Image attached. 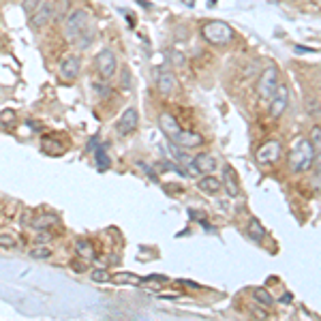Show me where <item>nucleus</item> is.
Segmentation results:
<instances>
[{"label":"nucleus","instance_id":"obj_1","mask_svg":"<svg viewBox=\"0 0 321 321\" xmlns=\"http://www.w3.org/2000/svg\"><path fill=\"white\" fill-rule=\"evenodd\" d=\"M315 146L310 143V139H298L291 148V154H289V169L296 173L308 171L315 163Z\"/></svg>","mask_w":321,"mask_h":321},{"label":"nucleus","instance_id":"obj_2","mask_svg":"<svg viewBox=\"0 0 321 321\" xmlns=\"http://www.w3.org/2000/svg\"><path fill=\"white\" fill-rule=\"evenodd\" d=\"M201 35L203 39L208 41L210 45H216V47H223V45H229L234 41V30L229 24L221 22V19H210L201 26Z\"/></svg>","mask_w":321,"mask_h":321},{"label":"nucleus","instance_id":"obj_3","mask_svg":"<svg viewBox=\"0 0 321 321\" xmlns=\"http://www.w3.org/2000/svg\"><path fill=\"white\" fill-rule=\"evenodd\" d=\"M90 24V13H88V9L84 7H77L73 9L67 17H65V22H62V37H65L67 41H75L79 37V33L84 30L86 26Z\"/></svg>","mask_w":321,"mask_h":321},{"label":"nucleus","instance_id":"obj_4","mask_svg":"<svg viewBox=\"0 0 321 321\" xmlns=\"http://www.w3.org/2000/svg\"><path fill=\"white\" fill-rule=\"evenodd\" d=\"M95 67L99 71V75L103 79H111L113 75H116V71H118V56H116V51H113L111 47H103L97 58H95Z\"/></svg>","mask_w":321,"mask_h":321},{"label":"nucleus","instance_id":"obj_5","mask_svg":"<svg viewBox=\"0 0 321 321\" xmlns=\"http://www.w3.org/2000/svg\"><path fill=\"white\" fill-rule=\"evenodd\" d=\"M51 22H54V3H51V0H43V3L35 9V13L30 15V28L43 30Z\"/></svg>","mask_w":321,"mask_h":321},{"label":"nucleus","instance_id":"obj_6","mask_svg":"<svg viewBox=\"0 0 321 321\" xmlns=\"http://www.w3.org/2000/svg\"><path fill=\"white\" fill-rule=\"evenodd\" d=\"M58 73L62 79H67V81H73L79 77L81 73V58L77 54H69L60 60V65H58Z\"/></svg>","mask_w":321,"mask_h":321},{"label":"nucleus","instance_id":"obj_7","mask_svg":"<svg viewBox=\"0 0 321 321\" xmlns=\"http://www.w3.org/2000/svg\"><path fill=\"white\" fill-rule=\"evenodd\" d=\"M137 124H139V113H137V109H135V107L124 109V113L120 116V120L116 122V133H118V137L131 135L133 131H137Z\"/></svg>","mask_w":321,"mask_h":321},{"label":"nucleus","instance_id":"obj_8","mask_svg":"<svg viewBox=\"0 0 321 321\" xmlns=\"http://www.w3.org/2000/svg\"><path fill=\"white\" fill-rule=\"evenodd\" d=\"M276 86H278V71H276V67L264 69V73L259 75V95H261V99H272Z\"/></svg>","mask_w":321,"mask_h":321},{"label":"nucleus","instance_id":"obj_9","mask_svg":"<svg viewBox=\"0 0 321 321\" xmlns=\"http://www.w3.org/2000/svg\"><path fill=\"white\" fill-rule=\"evenodd\" d=\"M289 105V88L285 84H278L274 95H272V103H270V116L272 118H278L283 116L285 109Z\"/></svg>","mask_w":321,"mask_h":321},{"label":"nucleus","instance_id":"obj_10","mask_svg":"<svg viewBox=\"0 0 321 321\" xmlns=\"http://www.w3.org/2000/svg\"><path fill=\"white\" fill-rule=\"evenodd\" d=\"M216 167H219V163H216V159L212 157V154L208 152H201L197 154L193 161H191V173L193 176H197V173H214Z\"/></svg>","mask_w":321,"mask_h":321},{"label":"nucleus","instance_id":"obj_11","mask_svg":"<svg viewBox=\"0 0 321 321\" xmlns=\"http://www.w3.org/2000/svg\"><path fill=\"white\" fill-rule=\"evenodd\" d=\"M278 157H281V143L270 139V141H266L264 146L257 150V163L259 165H272L278 161Z\"/></svg>","mask_w":321,"mask_h":321},{"label":"nucleus","instance_id":"obj_12","mask_svg":"<svg viewBox=\"0 0 321 321\" xmlns=\"http://www.w3.org/2000/svg\"><path fill=\"white\" fill-rule=\"evenodd\" d=\"M176 88H178V81H176V75L169 69H161L157 73V90L163 97H171Z\"/></svg>","mask_w":321,"mask_h":321},{"label":"nucleus","instance_id":"obj_13","mask_svg":"<svg viewBox=\"0 0 321 321\" xmlns=\"http://www.w3.org/2000/svg\"><path fill=\"white\" fill-rule=\"evenodd\" d=\"M159 127H161V131H163L169 139L178 137V135H180V131H182L178 118H176L173 113H169V111H163L161 116H159Z\"/></svg>","mask_w":321,"mask_h":321},{"label":"nucleus","instance_id":"obj_14","mask_svg":"<svg viewBox=\"0 0 321 321\" xmlns=\"http://www.w3.org/2000/svg\"><path fill=\"white\" fill-rule=\"evenodd\" d=\"M223 189L229 193V197H238L240 195V180H238V173L234 171L231 165H223Z\"/></svg>","mask_w":321,"mask_h":321},{"label":"nucleus","instance_id":"obj_15","mask_svg":"<svg viewBox=\"0 0 321 321\" xmlns=\"http://www.w3.org/2000/svg\"><path fill=\"white\" fill-rule=\"evenodd\" d=\"M178 148H197L203 143V137L199 135V133H195V131H180V135L178 137H173L171 139Z\"/></svg>","mask_w":321,"mask_h":321},{"label":"nucleus","instance_id":"obj_16","mask_svg":"<svg viewBox=\"0 0 321 321\" xmlns=\"http://www.w3.org/2000/svg\"><path fill=\"white\" fill-rule=\"evenodd\" d=\"M199 189L203 193H208V195H214V193H219L223 189V182L219 178H214L212 173H203V178L199 180Z\"/></svg>","mask_w":321,"mask_h":321},{"label":"nucleus","instance_id":"obj_17","mask_svg":"<svg viewBox=\"0 0 321 321\" xmlns=\"http://www.w3.org/2000/svg\"><path fill=\"white\" fill-rule=\"evenodd\" d=\"M75 253L77 257H81V259H86V261H92L95 259V246H92L90 240H86V238H79V240L75 242Z\"/></svg>","mask_w":321,"mask_h":321},{"label":"nucleus","instance_id":"obj_18","mask_svg":"<svg viewBox=\"0 0 321 321\" xmlns=\"http://www.w3.org/2000/svg\"><path fill=\"white\" fill-rule=\"evenodd\" d=\"M60 221L56 214H41L37 216V219H33V223H30V227L33 229H51V227H56Z\"/></svg>","mask_w":321,"mask_h":321},{"label":"nucleus","instance_id":"obj_19","mask_svg":"<svg viewBox=\"0 0 321 321\" xmlns=\"http://www.w3.org/2000/svg\"><path fill=\"white\" fill-rule=\"evenodd\" d=\"M95 37H97V33H95V28H92L90 24L84 28V30H81V33H79V37L75 39V43H77V49H81V51H84V49H88L90 45H92V41H95Z\"/></svg>","mask_w":321,"mask_h":321},{"label":"nucleus","instance_id":"obj_20","mask_svg":"<svg viewBox=\"0 0 321 321\" xmlns=\"http://www.w3.org/2000/svg\"><path fill=\"white\" fill-rule=\"evenodd\" d=\"M111 281L118 283V285H141L143 278L137 274H131V272H118V274L111 276Z\"/></svg>","mask_w":321,"mask_h":321},{"label":"nucleus","instance_id":"obj_21","mask_svg":"<svg viewBox=\"0 0 321 321\" xmlns=\"http://www.w3.org/2000/svg\"><path fill=\"white\" fill-rule=\"evenodd\" d=\"M28 255L33 257V259H49V257L54 255V248H51V244H35L28 251Z\"/></svg>","mask_w":321,"mask_h":321},{"label":"nucleus","instance_id":"obj_22","mask_svg":"<svg viewBox=\"0 0 321 321\" xmlns=\"http://www.w3.org/2000/svg\"><path fill=\"white\" fill-rule=\"evenodd\" d=\"M73 11L71 9V0H58L54 3V22H65V17Z\"/></svg>","mask_w":321,"mask_h":321},{"label":"nucleus","instance_id":"obj_23","mask_svg":"<svg viewBox=\"0 0 321 321\" xmlns=\"http://www.w3.org/2000/svg\"><path fill=\"white\" fill-rule=\"evenodd\" d=\"M248 238H251V240H255V242H261L264 238H266V229H264V225L257 221V219H251L248 221Z\"/></svg>","mask_w":321,"mask_h":321},{"label":"nucleus","instance_id":"obj_24","mask_svg":"<svg viewBox=\"0 0 321 321\" xmlns=\"http://www.w3.org/2000/svg\"><path fill=\"white\" fill-rule=\"evenodd\" d=\"M253 296H255V300H257V304H261V306H266V308H270V306L274 304V298L270 296V291H268V289H255Z\"/></svg>","mask_w":321,"mask_h":321},{"label":"nucleus","instance_id":"obj_25","mask_svg":"<svg viewBox=\"0 0 321 321\" xmlns=\"http://www.w3.org/2000/svg\"><path fill=\"white\" fill-rule=\"evenodd\" d=\"M95 159H97V165H99V169H109V167H111V161H109L107 152H105V148H103V146L95 150Z\"/></svg>","mask_w":321,"mask_h":321},{"label":"nucleus","instance_id":"obj_26","mask_svg":"<svg viewBox=\"0 0 321 321\" xmlns=\"http://www.w3.org/2000/svg\"><path fill=\"white\" fill-rule=\"evenodd\" d=\"M90 278L95 283H109L111 281V274L105 270V268H95V270L90 272Z\"/></svg>","mask_w":321,"mask_h":321},{"label":"nucleus","instance_id":"obj_27","mask_svg":"<svg viewBox=\"0 0 321 321\" xmlns=\"http://www.w3.org/2000/svg\"><path fill=\"white\" fill-rule=\"evenodd\" d=\"M51 240H54V234H51V229H37L35 244H51Z\"/></svg>","mask_w":321,"mask_h":321},{"label":"nucleus","instance_id":"obj_28","mask_svg":"<svg viewBox=\"0 0 321 321\" xmlns=\"http://www.w3.org/2000/svg\"><path fill=\"white\" fill-rule=\"evenodd\" d=\"M17 240L11 234H0V248H15Z\"/></svg>","mask_w":321,"mask_h":321},{"label":"nucleus","instance_id":"obj_29","mask_svg":"<svg viewBox=\"0 0 321 321\" xmlns=\"http://www.w3.org/2000/svg\"><path fill=\"white\" fill-rule=\"evenodd\" d=\"M71 268H73V272H86L88 270V261L81 259V257H77V259H71Z\"/></svg>","mask_w":321,"mask_h":321},{"label":"nucleus","instance_id":"obj_30","mask_svg":"<svg viewBox=\"0 0 321 321\" xmlns=\"http://www.w3.org/2000/svg\"><path fill=\"white\" fill-rule=\"evenodd\" d=\"M43 3V0H22V9L28 13V15H33L35 13V9Z\"/></svg>","mask_w":321,"mask_h":321},{"label":"nucleus","instance_id":"obj_31","mask_svg":"<svg viewBox=\"0 0 321 321\" xmlns=\"http://www.w3.org/2000/svg\"><path fill=\"white\" fill-rule=\"evenodd\" d=\"M310 143L315 146V150H321V127H315L310 133Z\"/></svg>","mask_w":321,"mask_h":321},{"label":"nucleus","instance_id":"obj_32","mask_svg":"<svg viewBox=\"0 0 321 321\" xmlns=\"http://www.w3.org/2000/svg\"><path fill=\"white\" fill-rule=\"evenodd\" d=\"M41 146H43V148H45L47 152L51 150L49 146H54V150H62V143H58V141H54V139H47V137H45L43 141H41Z\"/></svg>","mask_w":321,"mask_h":321},{"label":"nucleus","instance_id":"obj_33","mask_svg":"<svg viewBox=\"0 0 321 321\" xmlns=\"http://www.w3.org/2000/svg\"><path fill=\"white\" fill-rule=\"evenodd\" d=\"M13 120H15V113H13L11 109H5L3 113H0V122L9 124V122H13Z\"/></svg>","mask_w":321,"mask_h":321},{"label":"nucleus","instance_id":"obj_34","mask_svg":"<svg viewBox=\"0 0 321 321\" xmlns=\"http://www.w3.org/2000/svg\"><path fill=\"white\" fill-rule=\"evenodd\" d=\"M122 86L124 88H131V75H129L127 69H122Z\"/></svg>","mask_w":321,"mask_h":321},{"label":"nucleus","instance_id":"obj_35","mask_svg":"<svg viewBox=\"0 0 321 321\" xmlns=\"http://www.w3.org/2000/svg\"><path fill=\"white\" fill-rule=\"evenodd\" d=\"M173 60H176V65H178V67H182V65H184V56H182V54H178V51H173Z\"/></svg>","mask_w":321,"mask_h":321},{"label":"nucleus","instance_id":"obj_36","mask_svg":"<svg viewBox=\"0 0 321 321\" xmlns=\"http://www.w3.org/2000/svg\"><path fill=\"white\" fill-rule=\"evenodd\" d=\"M180 285H186V287H191V289H199V285L193 283V281H180Z\"/></svg>","mask_w":321,"mask_h":321},{"label":"nucleus","instance_id":"obj_37","mask_svg":"<svg viewBox=\"0 0 321 321\" xmlns=\"http://www.w3.org/2000/svg\"><path fill=\"white\" fill-rule=\"evenodd\" d=\"M281 302H283V304H289V302H291V294H285V296L281 298Z\"/></svg>","mask_w":321,"mask_h":321},{"label":"nucleus","instance_id":"obj_38","mask_svg":"<svg viewBox=\"0 0 321 321\" xmlns=\"http://www.w3.org/2000/svg\"><path fill=\"white\" fill-rule=\"evenodd\" d=\"M315 161H317V167H319V171H321V154H315Z\"/></svg>","mask_w":321,"mask_h":321},{"label":"nucleus","instance_id":"obj_39","mask_svg":"<svg viewBox=\"0 0 321 321\" xmlns=\"http://www.w3.org/2000/svg\"><path fill=\"white\" fill-rule=\"evenodd\" d=\"M137 3H139V5H141V7H146V9H150V7H152V5H150V3H146V0H137Z\"/></svg>","mask_w":321,"mask_h":321},{"label":"nucleus","instance_id":"obj_40","mask_svg":"<svg viewBox=\"0 0 321 321\" xmlns=\"http://www.w3.org/2000/svg\"><path fill=\"white\" fill-rule=\"evenodd\" d=\"M0 212H3V208H0Z\"/></svg>","mask_w":321,"mask_h":321}]
</instances>
